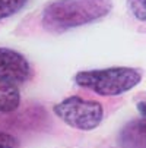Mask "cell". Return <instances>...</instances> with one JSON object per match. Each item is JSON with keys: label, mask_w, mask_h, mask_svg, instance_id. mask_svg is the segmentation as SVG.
<instances>
[{"label": "cell", "mask_w": 146, "mask_h": 148, "mask_svg": "<svg viewBox=\"0 0 146 148\" xmlns=\"http://www.w3.org/2000/svg\"><path fill=\"white\" fill-rule=\"evenodd\" d=\"M111 9L113 0H53L44 8L41 24L45 31L65 32L92 24Z\"/></svg>", "instance_id": "obj_1"}, {"label": "cell", "mask_w": 146, "mask_h": 148, "mask_svg": "<svg viewBox=\"0 0 146 148\" xmlns=\"http://www.w3.org/2000/svg\"><path fill=\"white\" fill-rule=\"evenodd\" d=\"M29 0H0V21L22 10Z\"/></svg>", "instance_id": "obj_7"}, {"label": "cell", "mask_w": 146, "mask_h": 148, "mask_svg": "<svg viewBox=\"0 0 146 148\" xmlns=\"http://www.w3.org/2000/svg\"><path fill=\"white\" fill-rule=\"evenodd\" d=\"M32 68L24 54L16 50L0 47V78L15 85L25 84L32 78Z\"/></svg>", "instance_id": "obj_4"}, {"label": "cell", "mask_w": 146, "mask_h": 148, "mask_svg": "<svg viewBox=\"0 0 146 148\" xmlns=\"http://www.w3.org/2000/svg\"><path fill=\"white\" fill-rule=\"evenodd\" d=\"M130 13L140 22H146V0H127Z\"/></svg>", "instance_id": "obj_8"}, {"label": "cell", "mask_w": 146, "mask_h": 148, "mask_svg": "<svg viewBox=\"0 0 146 148\" xmlns=\"http://www.w3.org/2000/svg\"><path fill=\"white\" fill-rule=\"evenodd\" d=\"M142 81V73L133 68H108L95 71H82L75 75V82L79 87L91 90L104 97L121 95L133 90Z\"/></svg>", "instance_id": "obj_2"}, {"label": "cell", "mask_w": 146, "mask_h": 148, "mask_svg": "<svg viewBox=\"0 0 146 148\" xmlns=\"http://www.w3.org/2000/svg\"><path fill=\"white\" fill-rule=\"evenodd\" d=\"M137 110L140 112V116H145L146 117V101L137 103Z\"/></svg>", "instance_id": "obj_10"}, {"label": "cell", "mask_w": 146, "mask_h": 148, "mask_svg": "<svg viewBox=\"0 0 146 148\" xmlns=\"http://www.w3.org/2000/svg\"><path fill=\"white\" fill-rule=\"evenodd\" d=\"M54 114L70 128L79 131H92L98 128L104 117L101 103L72 95L57 103L53 107Z\"/></svg>", "instance_id": "obj_3"}, {"label": "cell", "mask_w": 146, "mask_h": 148, "mask_svg": "<svg viewBox=\"0 0 146 148\" xmlns=\"http://www.w3.org/2000/svg\"><path fill=\"white\" fill-rule=\"evenodd\" d=\"M20 104L18 85L0 78V113H12Z\"/></svg>", "instance_id": "obj_6"}, {"label": "cell", "mask_w": 146, "mask_h": 148, "mask_svg": "<svg viewBox=\"0 0 146 148\" xmlns=\"http://www.w3.org/2000/svg\"><path fill=\"white\" fill-rule=\"evenodd\" d=\"M0 148H19V139L15 135L0 131Z\"/></svg>", "instance_id": "obj_9"}, {"label": "cell", "mask_w": 146, "mask_h": 148, "mask_svg": "<svg viewBox=\"0 0 146 148\" xmlns=\"http://www.w3.org/2000/svg\"><path fill=\"white\" fill-rule=\"evenodd\" d=\"M117 142L120 148H146V117L127 122L120 129Z\"/></svg>", "instance_id": "obj_5"}]
</instances>
